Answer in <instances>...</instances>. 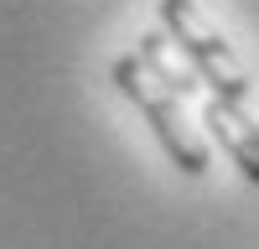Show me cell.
<instances>
[{
	"instance_id": "cell-1",
	"label": "cell",
	"mask_w": 259,
	"mask_h": 249,
	"mask_svg": "<svg viewBox=\"0 0 259 249\" xmlns=\"http://www.w3.org/2000/svg\"><path fill=\"white\" fill-rule=\"evenodd\" d=\"M156 11H161V26H166L161 36L177 42V52L187 57V68L197 73V83H207L212 99L244 104L254 83H249V73H244L239 52L228 47V36L197 11V0H161Z\"/></svg>"
},
{
	"instance_id": "cell-2",
	"label": "cell",
	"mask_w": 259,
	"mask_h": 249,
	"mask_svg": "<svg viewBox=\"0 0 259 249\" xmlns=\"http://www.w3.org/2000/svg\"><path fill=\"white\" fill-rule=\"evenodd\" d=\"M114 83H119V94L145 114V124L156 130V140H161V151L171 156V166H177L182 177H202L207 172V145L192 135V124L182 119V99L166 94L161 83L140 68V57H119L114 62Z\"/></svg>"
},
{
	"instance_id": "cell-3",
	"label": "cell",
	"mask_w": 259,
	"mask_h": 249,
	"mask_svg": "<svg viewBox=\"0 0 259 249\" xmlns=\"http://www.w3.org/2000/svg\"><path fill=\"white\" fill-rule=\"evenodd\" d=\"M202 124H207V135L218 140V151L244 172V182L259 187V119L244 114V104L207 99L202 104Z\"/></svg>"
},
{
	"instance_id": "cell-4",
	"label": "cell",
	"mask_w": 259,
	"mask_h": 249,
	"mask_svg": "<svg viewBox=\"0 0 259 249\" xmlns=\"http://www.w3.org/2000/svg\"><path fill=\"white\" fill-rule=\"evenodd\" d=\"M135 57H140V68L161 83L166 94H177V99H187V94H197V73L187 68V62L171 52V42L161 36V31H145L140 36V47H135Z\"/></svg>"
}]
</instances>
